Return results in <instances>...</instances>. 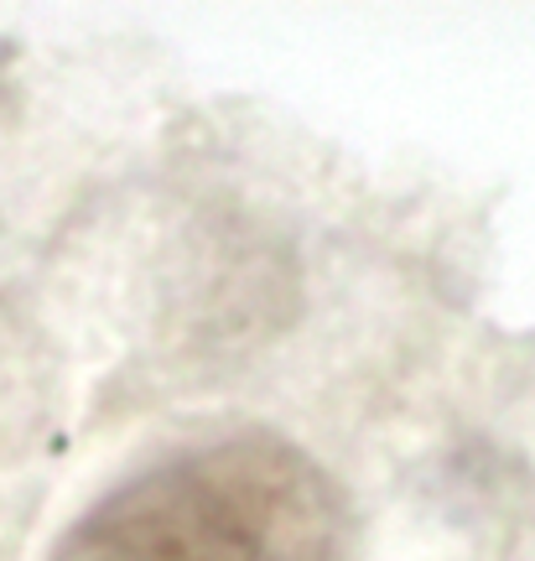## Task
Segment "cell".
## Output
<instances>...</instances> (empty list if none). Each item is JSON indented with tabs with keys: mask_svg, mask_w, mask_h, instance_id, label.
Masks as SVG:
<instances>
[{
	"mask_svg": "<svg viewBox=\"0 0 535 561\" xmlns=\"http://www.w3.org/2000/svg\"><path fill=\"white\" fill-rule=\"evenodd\" d=\"M343 500L318 462L239 432L140 468L104 494L53 561H333Z\"/></svg>",
	"mask_w": 535,
	"mask_h": 561,
	"instance_id": "cell-1",
	"label": "cell"
}]
</instances>
